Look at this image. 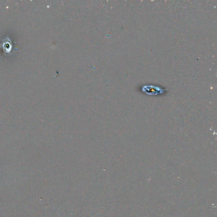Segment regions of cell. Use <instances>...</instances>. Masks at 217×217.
I'll use <instances>...</instances> for the list:
<instances>
[{
  "mask_svg": "<svg viewBox=\"0 0 217 217\" xmlns=\"http://www.w3.org/2000/svg\"><path fill=\"white\" fill-rule=\"evenodd\" d=\"M144 90L146 91V92H148L149 93H155L156 94L161 92L160 88L157 87L152 86H145L144 88Z\"/></svg>",
  "mask_w": 217,
  "mask_h": 217,
  "instance_id": "cell-1",
  "label": "cell"
}]
</instances>
